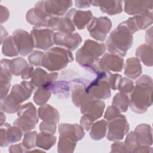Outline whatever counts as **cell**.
I'll list each match as a JSON object with an SVG mask.
<instances>
[{
	"instance_id": "cell-1",
	"label": "cell",
	"mask_w": 153,
	"mask_h": 153,
	"mask_svg": "<svg viewBox=\"0 0 153 153\" xmlns=\"http://www.w3.org/2000/svg\"><path fill=\"white\" fill-rule=\"evenodd\" d=\"M135 84L131 93L129 106L133 112L143 114L152 104V78L149 75H143Z\"/></svg>"
},
{
	"instance_id": "cell-2",
	"label": "cell",
	"mask_w": 153,
	"mask_h": 153,
	"mask_svg": "<svg viewBox=\"0 0 153 153\" xmlns=\"http://www.w3.org/2000/svg\"><path fill=\"white\" fill-rule=\"evenodd\" d=\"M133 42V33L122 22L110 33L105 45L109 53L124 57Z\"/></svg>"
},
{
	"instance_id": "cell-3",
	"label": "cell",
	"mask_w": 153,
	"mask_h": 153,
	"mask_svg": "<svg viewBox=\"0 0 153 153\" xmlns=\"http://www.w3.org/2000/svg\"><path fill=\"white\" fill-rule=\"evenodd\" d=\"M106 50L105 44L89 39H86L83 45L76 52V61L81 66L89 70L99 57L104 54Z\"/></svg>"
},
{
	"instance_id": "cell-4",
	"label": "cell",
	"mask_w": 153,
	"mask_h": 153,
	"mask_svg": "<svg viewBox=\"0 0 153 153\" xmlns=\"http://www.w3.org/2000/svg\"><path fill=\"white\" fill-rule=\"evenodd\" d=\"M73 60L74 57L69 50L54 47L44 53L41 66L49 71H58L66 68Z\"/></svg>"
},
{
	"instance_id": "cell-5",
	"label": "cell",
	"mask_w": 153,
	"mask_h": 153,
	"mask_svg": "<svg viewBox=\"0 0 153 153\" xmlns=\"http://www.w3.org/2000/svg\"><path fill=\"white\" fill-rule=\"evenodd\" d=\"M124 68V59L118 55L106 53L88 70L96 73L98 71L121 72Z\"/></svg>"
},
{
	"instance_id": "cell-6",
	"label": "cell",
	"mask_w": 153,
	"mask_h": 153,
	"mask_svg": "<svg viewBox=\"0 0 153 153\" xmlns=\"http://www.w3.org/2000/svg\"><path fill=\"white\" fill-rule=\"evenodd\" d=\"M107 139L110 141H120L127 134L130 126L126 116L121 114L118 117L107 121Z\"/></svg>"
},
{
	"instance_id": "cell-7",
	"label": "cell",
	"mask_w": 153,
	"mask_h": 153,
	"mask_svg": "<svg viewBox=\"0 0 153 153\" xmlns=\"http://www.w3.org/2000/svg\"><path fill=\"white\" fill-rule=\"evenodd\" d=\"M112 27V22L107 17H93L87 29L90 36L99 41H104Z\"/></svg>"
},
{
	"instance_id": "cell-8",
	"label": "cell",
	"mask_w": 153,
	"mask_h": 153,
	"mask_svg": "<svg viewBox=\"0 0 153 153\" xmlns=\"http://www.w3.org/2000/svg\"><path fill=\"white\" fill-rule=\"evenodd\" d=\"M86 92L96 99L105 100L111 97V88L108 81L99 74L85 87Z\"/></svg>"
},
{
	"instance_id": "cell-9",
	"label": "cell",
	"mask_w": 153,
	"mask_h": 153,
	"mask_svg": "<svg viewBox=\"0 0 153 153\" xmlns=\"http://www.w3.org/2000/svg\"><path fill=\"white\" fill-rule=\"evenodd\" d=\"M35 48L47 51L54 44V32L46 27L33 26L30 32Z\"/></svg>"
},
{
	"instance_id": "cell-10",
	"label": "cell",
	"mask_w": 153,
	"mask_h": 153,
	"mask_svg": "<svg viewBox=\"0 0 153 153\" xmlns=\"http://www.w3.org/2000/svg\"><path fill=\"white\" fill-rule=\"evenodd\" d=\"M12 36L19 54L21 56L25 57L32 53L35 47L30 33L23 29H18L13 32Z\"/></svg>"
},
{
	"instance_id": "cell-11",
	"label": "cell",
	"mask_w": 153,
	"mask_h": 153,
	"mask_svg": "<svg viewBox=\"0 0 153 153\" xmlns=\"http://www.w3.org/2000/svg\"><path fill=\"white\" fill-rule=\"evenodd\" d=\"M51 17L45 13L39 1L35 4L33 8L27 11L26 19L27 23L35 27L48 28L49 22Z\"/></svg>"
},
{
	"instance_id": "cell-12",
	"label": "cell",
	"mask_w": 153,
	"mask_h": 153,
	"mask_svg": "<svg viewBox=\"0 0 153 153\" xmlns=\"http://www.w3.org/2000/svg\"><path fill=\"white\" fill-rule=\"evenodd\" d=\"M105 107V103L103 101L91 97L83 102L79 108L82 114L94 121L102 116Z\"/></svg>"
},
{
	"instance_id": "cell-13",
	"label": "cell",
	"mask_w": 153,
	"mask_h": 153,
	"mask_svg": "<svg viewBox=\"0 0 153 153\" xmlns=\"http://www.w3.org/2000/svg\"><path fill=\"white\" fill-rule=\"evenodd\" d=\"M152 11L145 14L136 15L129 17L123 23L133 34L140 30H145L152 25L153 22Z\"/></svg>"
},
{
	"instance_id": "cell-14",
	"label": "cell",
	"mask_w": 153,
	"mask_h": 153,
	"mask_svg": "<svg viewBox=\"0 0 153 153\" xmlns=\"http://www.w3.org/2000/svg\"><path fill=\"white\" fill-rule=\"evenodd\" d=\"M23 133L21 129L16 126H11L5 123L1 126L0 130V145L1 147H6L9 143H13L20 141Z\"/></svg>"
},
{
	"instance_id": "cell-15",
	"label": "cell",
	"mask_w": 153,
	"mask_h": 153,
	"mask_svg": "<svg viewBox=\"0 0 153 153\" xmlns=\"http://www.w3.org/2000/svg\"><path fill=\"white\" fill-rule=\"evenodd\" d=\"M43 9L50 16H59L65 15L69 8L72 6V1L47 0L41 1Z\"/></svg>"
},
{
	"instance_id": "cell-16",
	"label": "cell",
	"mask_w": 153,
	"mask_h": 153,
	"mask_svg": "<svg viewBox=\"0 0 153 153\" xmlns=\"http://www.w3.org/2000/svg\"><path fill=\"white\" fill-rule=\"evenodd\" d=\"M82 38L77 32L62 33L57 32L54 34V43L67 48L70 51L75 50L81 43Z\"/></svg>"
},
{
	"instance_id": "cell-17",
	"label": "cell",
	"mask_w": 153,
	"mask_h": 153,
	"mask_svg": "<svg viewBox=\"0 0 153 153\" xmlns=\"http://www.w3.org/2000/svg\"><path fill=\"white\" fill-rule=\"evenodd\" d=\"M65 17L69 18L75 27L79 30L85 29L93 17V13L90 10L84 11L75 8L69 10L65 14Z\"/></svg>"
},
{
	"instance_id": "cell-18",
	"label": "cell",
	"mask_w": 153,
	"mask_h": 153,
	"mask_svg": "<svg viewBox=\"0 0 153 153\" xmlns=\"http://www.w3.org/2000/svg\"><path fill=\"white\" fill-rule=\"evenodd\" d=\"M58 73H47L45 70L38 67L34 69L30 82L34 87L48 88L53 82L56 81Z\"/></svg>"
},
{
	"instance_id": "cell-19",
	"label": "cell",
	"mask_w": 153,
	"mask_h": 153,
	"mask_svg": "<svg viewBox=\"0 0 153 153\" xmlns=\"http://www.w3.org/2000/svg\"><path fill=\"white\" fill-rule=\"evenodd\" d=\"M87 84L82 79H73L71 85L72 101L76 107L79 108L81 105L91 96L85 91Z\"/></svg>"
},
{
	"instance_id": "cell-20",
	"label": "cell",
	"mask_w": 153,
	"mask_h": 153,
	"mask_svg": "<svg viewBox=\"0 0 153 153\" xmlns=\"http://www.w3.org/2000/svg\"><path fill=\"white\" fill-rule=\"evenodd\" d=\"M34 88L35 87L31 82L23 81L20 84H16L12 86L10 94L22 104L30 97Z\"/></svg>"
},
{
	"instance_id": "cell-21",
	"label": "cell",
	"mask_w": 153,
	"mask_h": 153,
	"mask_svg": "<svg viewBox=\"0 0 153 153\" xmlns=\"http://www.w3.org/2000/svg\"><path fill=\"white\" fill-rule=\"evenodd\" d=\"M153 1H124L125 12L132 16L139 15L152 11Z\"/></svg>"
},
{
	"instance_id": "cell-22",
	"label": "cell",
	"mask_w": 153,
	"mask_h": 153,
	"mask_svg": "<svg viewBox=\"0 0 153 153\" xmlns=\"http://www.w3.org/2000/svg\"><path fill=\"white\" fill-rule=\"evenodd\" d=\"M48 28L62 33H72L75 30L72 21L65 16H52L49 22Z\"/></svg>"
},
{
	"instance_id": "cell-23",
	"label": "cell",
	"mask_w": 153,
	"mask_h": 153,
	"mask_svg": "<svg viewBox=\"0 0 153 153\" xmlns=\"http://www.w3.org/2000/svg\"><path fill=\"white\" fill-rule=\"evenodd\" d=\"M59 135L67 136L78 142L83 139L85 133L83 128L77 124L60 123L58 126Z\"/></svg>"
},
{
	"instance_id": "cell-24",
	"label": "cell",
	"mask_w": 153,
	"mask_h": 153,
	"mask_svg": "<svg viewBox=\"0 0 153 153\" xmlns=\"http://www.w3.org/2000/svg\"><path fill=\"white\" fill-rule=\"evenodd\" d=\"M29 66L27 61L22 57H16L11 60L2 59L1 60V66L7 68L15 76L21 75Z\"/></svg>"
},
{
	"instance_id": "cell-25",
	"label": "cell",
	"mask_w": 153,
	"mask_h": 153,
	"mask_svg": "<svg viewBox=\"0 0 153 153\" xmlns=\"http://www.w3.org/2000/svg\"><path fill=\"white\" fill-rule=\"evenodd\" d=\"M139 146L152 145V130L148 124H140L134 130Z\"/></svg>"
},
{
	"instance_id": "cell-26",
	"label": "cell",
	"mask_w": 153,
	"mask_h": 153,
	"mask_svg": "<svg viewBox=\"0 0 153 153\" xmlns=\"http://www.w3.org/2000/svg\"><path fill=\"white\" fill-rule=\"evenodd\" d=\"M91 5L99 7L102 13L109 16L118 14L123 11L121 1H92Z\"/></svg>"
},
{
	"instance_id": "cell-27",
	"label": "cell",
	"mask_w": 153,
	"mask_h": 153,
	"mask_svg": "<svg viewBox=\"0 0 153 153\" xmlns=\"http://www.w3.org/2000/svg\"><path fill=\"white\" fill-rule=\"evenodd\" d=\"M39 118L46 123L57 124L60 120L59 112L49 104L40 106L38 109Z\"/></svg>"
},
{
	"instance_id": "cell-28",
	"label": "cell",
	"mask_w": 153,
	"mask_h": 153,
	"mask_svg": "<svg viewBox=\"0 0 153 153\" xmlns=\"http://www.w3.org/2000/svg\"><path fill=\"white\" fill-rule=\"evenodd\" d=\"M142 68L140 60L137 57H131L126 60L124 74L129 78L136 79L142 74Z\"/></svg>"
},
{
	"instance_id": "cell-29",
	"label": "cell",
	"mask_w": 153,
	"mask_h": 153,
	"mask_svg": "<svg viewBox=\"0 0 153 153\" xmlns=\"http://www.w3.org/2000/svg\"><path fill=\"white\" fill-rule=\"evenodd\" d=\"M18 117L37 124L39 121L38 110L31 102L22 105L17 111Z\"/></svg>"
},
{
	"instance_id": "cell-30",
	"label": "cell",
	"mask_w": 153,
	"mask_h": 153,
	"mask_svg": "<svg viewBox=\"0 0 153 153\" xmlns=\"http://www.w3.org/2000/svg\"><path fill=\"white\" fill-rule=\"evenodd\" d=\"M152 46L146 44L139 45L136 50V56L145 66L151 67L153 65Z\"/></svg>"
},
{
	"instance_id": "cell-31",
	"label": "cell",
	"mask_w": 153,
	"mask_h": 153,
	"mask_svg": "<svg viewBox=\"0 0 153 153\" xmlns=\"http://www.w3.org/2000/svg\"><path fill=\"white\" fill-rule=\"evenodd\" d=\"M107 121L101 120L93 123L89 133L90 137L94 140H100L106 135L107 131Z\"/></svg>"
},
{
	"instance_id": "cell-32",
	"label": "cell",
	"mask_w": 153,
	"mask_h": 153,
	"mask_svg": "<svg viewBox=\"0 0 153 153\" xmlns=\"http://www.w3.org/2000/svg\"><path fill=\"white\" fill-rule=\"evenodd\" d=\"M12 74L6 68L1 66L0 74V87H1V100L7 96L11 87Z\"/></svg>"
},
{
	"instance_id": "cell-33",
	"label": "cell",
	"mask_w": 153,
	"mask_h": 153,
	"mask_svg": "<svg viewBox=\"0 0 153 153\" xmlns=\"http://www.w3.org/2000/svg\"><path fill=\"white\" fill-rule=\"evenodd\" d=\"M57 140V137L54 134L41 131L36 136V145L40 149L48 150L53 147Z\"/></svg>"
},
{
	"instance_id": "cell-34",
	"label": "cell",
	"mask_w": 153,
	"mask_h": 153,
	"mask_svg": "<svg viewBox=\"0 0 153 153\" xmlns=\"http://www.w3.org/2000/svg\"><path fill=\"white\" fill-rule=\"evenodd\" d=\"M21 105L20 103L9 94L1 100L0 109L1 111L7 114H14L17 112Z\"/></svg>"
},
{
	"instance_id": "cell-35",
	"label": "cell",
	"mask_w": 153,
	"mask_h": 153,
	"mask_svg": "<svg viewBox=\"0 0 153 153\" xmlns=\"http://www.w3.org/2000/svg\"><path fill=\"white\" fill-rule=\"evenodd\" d=\"M77 142L65 135H60L57 143V152L59 153L73 152Z\"/></svg>"
},
{
	"instance_id": "cell-36",
	"label": "cell",
	"mask_w": 153,
	"mask_h": 153,
	"mask_svg": "<svg viewBox=\"0 0 153 153\" xmlns=\"http://www.w3.org/2000/svg\"><path fill=\"white\" fill-rule=\"evenodd\" d=\"M130 98L125 93L120 92L114 96L112 101V105L115 106L121 112H125L129 106Z\"/></svg>"
},
{
	"instance_id": "cell-37",
	"label": "cell",
	"mask_w": 153,
	"mask_h": 153,
	"mask_svg": "<svg viewBox=\"0 0 153 153\" xmlns=\"http://www.w3.org/2000/svg\"><path fill=\"white\" fill-rule=\"evenodd\" d=\"M2 54L7 57H16L19 54L12 35L7 37L2 43Z\"/></svg>"
},
{
	"instance_id": "cell-38",
	"label": "cell",
	"mask_w": 153,
	"mask_h": 153,
	"mask_svg": "<svg viewBox=\"0 0 153 153\" xmlns=\"http://www.w3.org/2000/svg\"><path fill=\"white\" fill-rule=\"evenodd\" d=\"M48 88L54 94L68 95L71 88V85L68 81L60 80L53 82Z\"/></svg>"
},
{
	"instance_id": "cell-39",
	"label": "cell",
	"mask_w": 153,
	"mask_h": 153,
	"mask_svg": "<svg viewBox=\"0 0 153 153\" xmlns=\"http://www.w3.org/2000/svg\"><path fill=\"white\" fill-rule=\"evenodd\" d=\"M51 92L48 88L40 87L38 88L33 94L34 102L39 105L42 106L45 105L51 97Z\"/></svg>"
},
{
	"instance_id": "cell-40",
	"label": "cell",
	"mask_w": 153,
	"mask_h": 153,
	"mask_svg": "<svg viewBox=\"0 0 153 153\" xmlns=\"http://www.w3.org/2000/svg\"><path fill=\"white\" fill-rule=\"evenodd\" d=\"M36 131H30L26 132L24 134V137L22 141V145L27 149V152L32 149L35 148L36 145V139L37 136Z\"/></svg>"
},
{
	"instance_id": "cell-41",
	"label": "cell",
	"mask_w": 153,
	"mask_h": 153,
	"mask_svg": "<svg viewBox=\"0 0 153 153\" xmlns=\"http://www.w3.org/2000/svg\"><path fill=\"white\" fill-rule=\"evenodd\" d=\"M134 87V82L132 80L127 77H121L118 83L117 90L120 92L127 94L132 92Z\"/></svg>"
},
{
	"instance_id": "cell-42",
	"label": "cell",
	"mask_w": 153,
	"mask_h": 153,
	"mask_svg": "<svg viewBox=\"0 0 153 153\" xmlns=\"http://www.w3.org/2000/svg\"><path fill=\"white\" fill-rule=\"evenodd\" d=\"M124 143L128 150V152L133 153L134 151L139 147L134 131H131L127 134Z\"/></svg>"
},
{
	"instance_id": "cell-43",
	"label": "cell",
	"mask_w": 153,
	"mask_h": 153,
	"mask_svg": "<svg viewBox=\"0 0 153 153\" xmlns=\"http://www.w3.org/2000/svg\"><path fill=\"white\" fill-rule=\"evenodd\" d=\"M13 125L19 127L23 133L31 131L35 128L36 126V124L27 120H25L19 117L15 120V121L13 122Z\"/></svg>"
},
{
	"instance_id": "cell-44",
	"label": "cell",
	"mask_w": 153,
	"mask_h": 153,
	"mask_svg": "<svg viewBox=\"0 0 153 153\" xmlns=\"http://www.w3.org/2000/svg\"><path fill=\"white\" fill-rule=\"evenodd\" d=\"M44 53V52L38 50L32 52L27 57L29 64L35 66H41Z\"/></svg>"
},
{
	"instance_id": "cell-45",
	"label": "cell",
	"mask_w": 153,
	"mask_h": 153,
	"mask_svg": "<svg viewBox=\"0 0 153 153\" xmlns=\"http://www.w3.org/2000/svg\"><path fill=\"white\" fill-rule=\"evenodd\" d=\"M121 114V112L114 106L111 105L107 108L105 115L104 118L107 121L111 120Z\"/></svg>"
},
{
	"instance_id": "cell-46",
	"label": "cell",
	"mask_w": 153,
	"mask_h": 153,
	"mask_svg": "<svg viewBox=\"0 0 153 153\" xmlns=\"http://www.w3.org/2000/svg\"><path fill=\"white\" fill-rule=\"evenodd\" d=\"M56 124L42 121L39 124V130L42 132L54 134L56 131Z\"/></svg>"
},
{
	"instance_id": "cell-47",
	"label": "cell",
	"mask_w": 153,
	"mask_h": 153,
	"mask_svg": "<svg viewBox=\"0 0 153 153\" xmlns=\"http://www.w3.org/2000/svg\"><path fill=\"white\" fill-rule=\"evenodd\" d=\"M111 152H128L125 143L123 142L115 141L111 146Z\"/></svg>"
},
{
	"instance_id": "cell-48",
	"label": "cell",
	"mask_w": 153,
	"mask_h": 153,
	"mask_svg": "<svg viewBox=\"0 0 153 153\" xmlns=\"http://www.w3.org/2000/svg\"><path fill=\"white\" fill-rule=\"evenodd\" d=\"M93 122V120L84 115L81 117L79 121L80 126L83 128L84 130L86 131H88L90 129Z\"/></svg>"
},
{
	"instance_id": "cell-49",
	"label": "cell",
	"mask_w": 153,
	"mask_h": 153,
	"mask_svg": "<svg viewBox=\"0 0 153 153\" xmlns=\"http://www.w3.org/2000/svg\"><path fill=\"white\" fill-rule=\"evenodd\" d=\"M8 151L11 153H19V152H27V149L23 146L22 143L11 145L9 146Z\"/></svg>"
},
{
	"instance_id": "cell-50",
	"label": "cell",
	"mask_w": 153,
	"mask_h": 153,
	"mask_svg": "<svg viewBox=\"0 0 153 153\" xmlns=\"http://www.w3.org/2000/svg\"><path fill=\"white\" fill-rule=\"evenodd\" d=\"M10 17V12L8 8L1 5V24L8 20Z\"/></svg>"
},
{
	"instance_id": "cell-51",
	"label": "cell",
	"mask_w": 153,
	"mask_h": 153,
	"mask_svg": "<svg viewBox=\"0 0 153 153\" xmlns=\"http://www.w3.org/2000/svg\"><path fill=\"white\" fill-rule=\"evenodd\" d=\"M92 1L86 0H76L75 1V5L78 8H88L91 5Z\"/></svg>"
},
{
	"instance_id": "cell-52",
	"label": "cell",
	"mask_w": 153,
	"mask_h": 153,
	"mask_svg": "<svg viewBox=\"0 0 153 153\" xmlns=\"http://www.w3.org/2000/svg\"><path fill=\"white\" fill-rule=\"evenodd\" d=\"M34 69H35L33 68V67L32 66L29 65L21 75L22 79L25 80V79H27L29 78H30L32 76Z\"/></svg>"
},
{
	"instance_id": "cell-53",
	"label": "cell",
	"mask_w": 153,
	"mask_h": 153,
	"mask_svg": "<svg viewBox=\"0 0 153 153\" xmlns=\"http://www.w3.org/2000/svg\"><path fill=\"white\" fill-rule=\"evenodd\" d=\"M153 152L152 148L150 146H140L137 147L133 152H149L152 153Z\"/></svg>"
},
{
	"instance_id": "cell-54",
	"label": "cell",
	"mask_w": 153,
	"mask_h": 153,
	"mask_svg": "<svg viewBox=\"0 0 153 153\" xmlns=\"http://www.w3.org/2000/svg\"><path fill=\"white\" fill-rule=\"evenodd\" d=\"M145 41H146V44L152 46V27L149 28L146 32Z\"/></svg>"
},
{
	"instance_id": "cell-55",
	"label": "cell",
	"mask_w": 153,
	"mask_h": 153,
	"mask_svg": "<svg viewBox=\"0 0 153 153\" xmlns=\"http://www.w3.org/2000/svg\"><path fill=\"white\" fill-rule=\"evenodd\" d=\"M7 35H8L7 31L2 26V25H1V44L3 42L4 39L7 38Z\"/></svg>"
},
{
	"instance_id": "cell-56",
	"label": "cell",
	"mask_w": 153,
	"mask_h": 153,
	"mask_svg": "<svg viewBox=\"0 0 153 153\" xmlns=\"http://www.w3.org/2000/svg\"><path fill=\"white\" fill-rule=\"evenodd\" d=\"M0 114H1V126H2L5 123L6 117H5V115H4V112L1 111Z\"/></svg>"
}]
</instances>
